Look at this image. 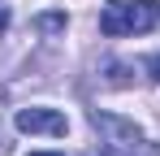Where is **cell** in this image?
Listing matches in <instances>:
<instances>
[{
    "instance_id": "1",
    "label": "cell",
    "mask_w": 160,
    "mask_h": 156,
    "mask_svg": "<svg viewBox=\"0 0 160 156\" xmlns=\"http://www.w3.org/2000/svg\"><path fill=\"white\" fill-rule=\"evenodd\" d=\"M160 26V0H108L100 13L104 35H147Z\"/></svg>"
},
{
    "instance_id": "2",
    "label": "cell",
    "mask_w": 160,
    "mask_h": 156,
    "mask_svg": "<svg viewBox=\"0 0 160 156\" xmlns=\"http://www.w3.org/2000/svg\"><path fill=\"white\" fill-rule=\"evenodd\" d=\"M91 122H95V130L104 134L100 156H160V148H156V143H147V139H143V130L134 126V122H126V117L91 113Z\"/></svg>"
},
{
    "instance_id": "3",
    "label": "cell",
    "mask_w": 160,
    "mask_h": 156,
    "mask_svg": "<svg viewBox=\"0 0 160 156\" xmlns=\"http://www.w3.org/2000/svg\"><path fill=\"white\" fill-rule=\"evenodd\" d=\"M13 122H18L22 134H65L69 130L65 113H56V108H22Z\"/></svg>"
},
{
    "instance_id": "4",
    "label": "cell",
    "mask_w": 160,
    "mask_h": 156,
    "mask_svg": "<svg viewBox=\"0 0 160 156\" xmlns=\"http://www.w3.org/2000/svg\"><path fill=\"white\" fill-rule=\"evenodd\" d=\"M39 30H48V35L65 30V13H43V18H39Z\"/></svg>"
},
{
    "instance_id": "5",
    "label": "cell",
    "mask_w": 160,
    "mask_h": 156,
    "mask_svg": "<svg viewBox=\"0 0 160 156\" xmlns=\"http://www.w3.org/2000/svg\"><path fill=\"white\" fill-rule=\"evenodd\" d=\"M147 78H152V82H160V56H152V61H147Z\"/></svg>"
},
{
    "instance_id": "6",
    "label": "cell",
    "mask_w": 160,
    "mask_h": 156,
    "mask_svg": "<svg viewBox=\"0 0 160 156\" xmlns=\"http://www.w3.org/2000/svg\"><path fill=\"white\" fill-rule=\"evenodd\" d=\"M4 26H9V9L0 4V30H4Z\"/></svg>"
},
{
    "instance_id": "7",
    "label": "cell",
    "mask_w": 160,
    "mask_h": 156,
    "mask_svg": "<svg viewBox=\"0 0 160 156\" xmlns=\"http://www.w3.org/2000/svg\"><path fill=\"white\" fill-rule=\"evenodd\" d=\"M30 156H61V152H30Z\"/></svg>"
}]
</instances>
